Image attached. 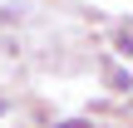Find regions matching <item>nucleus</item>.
I'll return each mask as SVG.
<instances>
[{"instance_id":"obj_1","label":"nucleus","mask_w":133,"mask_h":128,"mask_svg":"<svg viewBox=\"0 0 133 128\" xmlns=\"http://www.w3.org/2000/svg\"><path fill=\"white\" fill-rule=\"evenodd\" d=\"M114 44H118V54H123V59H133V35H118Z\"/></svg>"},{"instance_id":"obj_2","label":"nucleus","mask_w":133,"mask_h":128,"mask_svg":"<svg viewBox=\"0 0 133 128\" xmlns=\"http://www.w3.org/2000/svg\"><path fill=\"white\" fill-rule=\"evenodd\" d=\"M54 128H94L89 118H64V123H54Z\"/></svg>"}]
</instances>
